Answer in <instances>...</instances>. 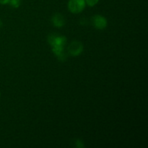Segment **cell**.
I'll return each instance as SVG.
<instances>
[{"instance_id": "6da1fadb", "label": "cell", "mask_w": 148, "mask_h": 148, "mask_svg": "<svg viewBox=\"0 0 148 148\" xmlns=\"http://www.w3.org/2000/svg\"><path fill=\"white\" fill-rule=\"evenodd\" d=\"M48 41L52 46V51L58 59L61 61H64L66 57V53L64 51V47L66 42V38L64 36L51 34L48 37Z\"/></svg>"}, {"instance_id": "7a4b0ae2", "label": "cell", "mask_w": 148, "mask_h": 148, "mask_svg": "<svg viewBox=\"0 0 148 148\" xmlns=\"http://www.w3.org/2000/svg\"><path fill=\"white\" fill-rule=\"evenodd\" d=\"M85 7V0H69L68 7L71 12L79 13L84 10Z\"/></svg>"}, {"instance_id": "3957f363", "label": "cell", "mask_w": 148, "mask_h": 148, "mask_svg": "<svg viewBox=\"0 0 148 148\" xmlns=\"http://www.w3.org/2000/svg\"><path fill=\"white\" fill-rule=\"evenodd\" d=\"M83 51V46L79 41H73L68 46V52L73 56H77L80 54Z\"/></svg>"}, {"instance_id": "277c9868", "label": "cell", "mask_w": 148, "mask_h": 148, "mask_svg": "<svg viewBox=\"0 0 148 148\" xmlns=\"http://www.w3.org/2000/svg\"><path fill=\"white\" fill-rule=\"evenodd\" d=\"M92 24L95 28L98 29V30H103L106 27L107 21L105 17L98 14L92 17Z\"/></svg>"}, {"instance_id": "5b68a950", "label": "cell", "mask_w": 148, "mask_h": 148, "mask_svg": "<svg viewBox=\"0 0 148 148\" xmlns=\"http://www.w3.org/2000/svg\"><path fill=\"white\" fill-rule=\"evenodd\" d=\"M52 23L57 27H61L64 25L65 19L62 14L56 13L52 17Z\"/></svg>"}, {"instance_id": "8992f818", "label": "cell", "mask_w": 148, "mask_h": 148, "mask_svg": "<svg viewBox=\"0 0 148 148\" xmlns=\"http://www.w3.org/2000/svg\"><path fill=\"white\" fill-rule=\"evenodd\" d=\"M9 2L10 3V5L14 8H17L20 5V0H10Z\"/></svg>"}, {"instance_id": "52a82bcc", "label": "cell", "mask_w": 148, "mask_h": 148, "mask_svg": "<svg viewBox=\"0 0 148 148\" xmlns=\"http://www.w3.org/2000/svg\"><path fill=\"white\" fill-rule=\"evenodd\" d=\"M98 1L99 0H85V3L90 7H93L98 2Z\"/></svg>"}, {"instance_id": "ba28073f", "label": "cell", "mask_w": 148, "mask_h": 148, "mask_svg": "<svg viewBox=\"0 0 148 148\" xmlns=\"http://www.w3.org/2000/svg\"><path fill=\"white\" fill-rule=\"evenodd\" d=\"M75 147L82 148L84 147V145L80 140H77L76 142H75Z\"/></svg>"}, {"instance_id": "9c48e42d", "label": "cell", "mask_w": 148, "mask_h": 148, "mask_svg": "<svg viewBox=\"0 0 148 148\" xmlns=\"http://www.w3.org/2000/svg\"><path fill=\"white\" fill-rule=\"evenodd\" d=\"M10 1V0H0V4H5Z\"/></svg>"}, {"instance_id": "30bf717a", "label": "cell", "mask_w": 148, "mask_h": 148, "mask_svg": "<svg viewBox=\"0 0 148 148\" xmlns=\"http://www.w3.org/2000/svg\"><path fill=\"white\" fill-rule=\"evenodd\" d=\"M1 25H2V22H1V20H0V27H1Z\"/></svg>"}]
</instances>
